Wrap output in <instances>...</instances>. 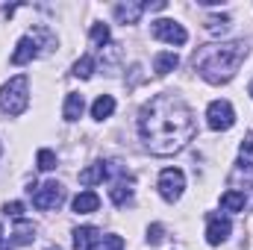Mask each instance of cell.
Instances as JSON below:
<instances>
[{"mask_svg":"<svg viewBox=\"0 0 253 250\" xmlns=\"http://www.w3.org/2000/svg\"><path fill=\"white\" fill-rule=\"evenodd\" d=\"M150 33H153V39H159V42H168V44H186V42H189V33L183 30V24H177V21H168V18H159V21H153Z\"/></svg>","mask_w":253,"mask_h":250,"instance_id":"8","label":"cell"},{"mask_svg":"<svg viewBox=\"0 0 253 250\" xmlns=\"http://www.w3.org/2000/svg\"><path fill=\"white\" fill-rule=\"evenodd\" d=\"M30 194H33V206L42 209V212H53V209H59L62 200H65V188H62V183H56V180L44 183L42 188H36V191H30Z\"/></svg>","mask_w":253,"mask_h":250,"instance_id":"5","label":"cell"},{"mask_svg":"<svg viewBox=\"0 0 253 250\" xmlns=\"http://www.w3.org/2000/svg\"><path fill=\"white\" fill-rule=\"evenodd\" d=\"M248 206V197H245V191H239V188H230V191H224L221 194V209L224 212H242Z\"/></svg>","mask_w":253,"mask_h":250,"instance_id":"14","label":"cell"},{"mask_svg":"<svg viewBox=\"0 0 253 250\" xmlns=\"http://www.w3.org/2000/svg\"><path fill=\"white\" fill-rule=\"evenodd\" d=\"M97 206H100V197H97L94 191H80V194L74 197V212H77V215L97 212Z\"/></svg>","mask_w":253,"mask_h":250,"instance_id":"13","label":"cell"},{"mask_svg":"<svg viewBox=\"0 0 253 250\" xmlns=\"http://www.w3.org/2000/svg\"><path fill=\"white\" fill-rule=\"evenodd\" d=\"M103 180H106V162H94L91 168L80 171V183H83V186H97V183H103Z\"/></svg>","mask_w":253,"mask_h":250,"instance_id":"17","label":"cell"},{"mask_svg":"<svg viewBox=\"0 0 253 250\" xmlns=\"http://www.w3.org/2000/svg\"><path fill=\"white\" fill-rule=\"evenodd\" d=\"M47 250H59V248H47Z\"/></svg>","mask_w":253,"mask_h":250,"instance_id":"30","label":"cell"},{"mask_svg":"<svg viewBox=\"0 0 253 250\" xmlns=\"http://www.w3.org/2000/svg\"><path fill=\"white\" fill-rule=\"evenodd\" d=\"M91 42H94L97 47L109 44V27H106V24H94V27H91Z\"/></svg>","mask_w":253,"mask_h":250,"instance_id":"23","label":"cell"},{"mask_svg":"<svg viewBox=\"0 0 253 250\" xmlns=\"http://www.w3.org/2000/svg\"><path fill=\"white\" fill-rule=\"evenodd\" d=\"M144 9H147V3H141V0H126V3H118L115 6V18H118V24H138V18L144 15Z\"/></svg>","mask_w":253,"mask_h":250,"instance_id":"11","label":"cell"},{"mask_svg":"<svg viewBox=\"0 0 253 250\" xmlns=\"http://www.w3.org/2000/svg\"><path fill=\"white\" fill-rule=\"evenodd\" d=\"M109 197H112V203H115V206H129V203H132V177H129L126 171L115 180V183H112Z\"/></svg>","mask_w":253,"mask_h":250,"instance_id":"10","label":"cell"},{"mask_svg":"<svg viewBox=\"0 0 253 250\" xmlns=\"http://www.w3.org/2000/svg\"><path fill=\"white\" fill-rule=\"evenodd\" d=\"M36 239V227L30 221H18L12 230V245H30Z\"/></svg>","mask_w":253,"mask_h":250,"instance_id":"19","label":"cell"},{"mask_svg":"<svg viewBox=\"0 0 253 250\" xmlns=\"http://www.w3.org/2000/svg\"><path fill=\"white\" fill-rule=\"evenodd\" d=\"M83 109H85L83 94H80V91H68V97H65V112H62L65 121H80Z\"/></svg>","mask_w":253,"mask_h":250,"instance_id":"15","label":"cell"},{"mask_svg":"<svg viewBox=\"0 0 253 250\" xmlns=\"http://www.w3.org/2000/svg\"><path fill=\"white\" fill-rule=\"evenodd\" d=\"M248 94H251V97H253V80H251V85H248Z\"/></svg>","mask_w":253,"mask_h":250,"instance_id":"29","label":"cell"},{"mask_svg":"<svg viewBox=\"0 0 253 250\" xmlns=\"http://www.w3.org/2000/svg\"><path fill=\"white\" fill-rule=\"evenodd\" d=\"M248 56V44L245 42H227V44H206L194 53V71L212 83V85H221V83H230L239 71V65L245 62Z\"/></svg>","mask_w":253,"mask_h":250,"instance_id":"2","label":"cell"},{"mask_svg":"<svg viewBox=\"0 0 253 250\" xmlns=\"http://www.w3.org/2000/svg\"><path fill=\"white\" fill-rule=\"evenodd\" d=\"M194 115L174 94H156L138 109V132L150 153L171 156L194 138Z\"/></svg>","mask_w":253,"mask_h":250,"instance_id":"1","label":"cell"},{"mask_svg":"<svg viewBox=\"0 0 253 250\" xmlns=\"http://www.w3.org/2000/svg\"><path fill=\"white\" fill-rule=\"evenodd\" d=\"M0 233H3V230H0Z\"/></svg>","mask_w":253,"mask_h":250,"instance_id":"31","label":"cell"},{"mask_svg":"<svg viewBox=\"0 0 253 250\" xmlns=\"http://www.w3.org/2000/svg\"><path fill=\"white\" fill-rule=\"evenodd\" d=\"M162 239H165V227H162V224H153V227L147 230V242H150V245H159Z\"/></svg>","mask_w":253,"mask_h":250,"instance_id":"27","label":"cell"},{"mask_svg":"<svg viewBox=\"0 0 253 250\" xmlns=\"http://www.w3.org/2000/svg\"><path fill=\"white\" fill-rule=\"evenodd\" d=\"M206 124H209V129H215V132L230 129V126L236 124V109H233V103H230V100H212L209 109H206Z\"/></svg>","mask_w":253,"mask_h":250,"instance_id":"6","label":"cell"},{"mask_svg":"<svg viewBox=\"0 0 253 250\" xmlns=\"http://www.w3.org/2000/svg\"><path fill=\"white\" fill-rule=\"evenodd\" d=\"M27 106H30V80L21 74V77H12L0 88V109L6 115H21Z\"/></svg>","mask_w":253,"mask_h":250,"instance_id":"4","label":"cell"},{"mask_svg":"<svg viewBox=\"0 0 253 250\" xmlns=\"http://www.w3.org/2000/svg\"><path fill=\"white\" fill-rule=\"evenodd\" d=\"M97 242H100L97 227H80V230H74V250H94Z\"/></svg>","mask_w":253,"mask_h":250,"instance_id":"12","label":"cell"},{"mask_svg":"<svg viewBox=\"0 0 253 250\" xmlns=\"http://www.w3.org/2000/svg\"><path fill=\"white\" fill-rule=\"evenodd\" d=\"M0 250H12V245H9L6 239H0Z\"/></svg>","mask_w":253,"mask_h":250,"instance_id":"28","label":"cell"},{"mask_svg":"<svg viewBox=\"0 0 253 250\" xmlns=\"http://www.w3.org/2000/svg\"><path fill=\"white\" fill-rule=\"evenodd\" d=\"M115 112V97L112 94H100L94 103H91V118L94 121H103V118H109Z\"/></svg>","mask_w":253,"mask_h":250,"instance_id":"16","label":"cell"},{"mask_svg":"<svg viewBox=\"0 0 253 250\" xmlns=\"http://www.w3.org/2000/svg\"><path fill=\"white\" fill-rule=\"evenodd\" d=\"M3 215L21 221V215H24V203H18V200H15V203H6V206H3Z\"/></svg>","mask_w":253,"mask_h":250,"instance_id":"26","label":"cell"},{"mask_svg":"<svg viewBox=\"0 0 253 250\" xmlns=\"http://www.w3.org/2000/svg\"><path fill=\"white\" fill-rule=\"evenodd\" d=\"M39 171H53L56 168V153L53 150H39Z\"/></svg>","mask_w":253,"mask_h":250,"instance_id":"24","label":"cell"},{"mask_svg":"<svg viewBox=\"0 0 253 250\" xmlns=\"http://www.w3.org/2000/svg\"><path fill=\"white\" fill-rule=\"evenodd\" d=\"M91 74H94V56H80V59L74 62V77L88 80Z\"/></svg>","mask_w":253,"mask_h":250,"instance_id":"22","label":"cell"},{"mask_svg":"<svg viewBox=\"0 0 253 250\" xmlns=\"http://www.w3.org/2000/svg\"><path fill=\"white\" fill-rule=\"evenodd\" d=\"M97 250H124V239L121 236H103V242L97 245Z\"/></svg>","mask_w":253,"mask_h":250,"instance_id":"25","label":"cell"},{"mask_svg":"<svg viewBox=\"0 0 253 250\" xmlns=\"http://www.w3.org/2000/svg\"><path fill=\"white\" fill-rule=\"evenodd\" d=\"M230 233H233V221H230L227 215H218V212H209V215H206V242H209L212 248L224 245V242L230 239Z\"/></svg>","mask_w":253,"mask_h":250,"instance_id":"9","label":"cell"},{"mask_svg":"<svg viewBox=\"0 0 253 250\" xmlns=\"http://www.w3.org/2000/svg\"><path fill=\"white\" fill-rule=\"evenodd\" d=\"M239 171H245V174L253 171V132L242 141V147H239Z\"/></svg>","mask_w":253,"mask_h":250,"instance_id":"20","label":"cell"},{"mask_svg":"<svg viewBox=\"0 0 253 250\" xmlns=\"http://www.w3.org/2000/svg\"><path fill=\"white\" fill-rule=\"evenodd\" d=\"M230 27H233L230 15H209V18H206V33H209V36H224Z\"/></svg>","mask_w":253,"mask_h":250,"instance_id":"21","label":"cell"},{"mask_svg":"<svg viewBox=\"0 0 253 250\" xmlns=\"http://www.w3.org/2000/svg\"><path fill=\"white\" fill-rule=\"evenodd\" d=\"M183 188H186V174H183L180 168H165V171L159 174V194H162L168 203L180 200V197H183Z\"/></svg>","mask_w":253,"mask_h":250,"instance_id":"7","label":"cell"},{"mask_svg":"<svg viewBox=\"0 0 253 250\" xmlns=\"http://www.w3.org/2000/svg\"><path fill=\"white\" fill-rule=\"evenodd\" d=\"M53 44H56V39H53V33H50L47 27H33V30L18 42V47H15V53H12V65L33 62L36 56L47 53Z\"/></svg>","mask_w":253,"mask_h":250,"instance_id":"3","label":"cell"},{"mask_svg":"<svg viewBox=\"0 0 253 250\" xmlns=\"http://www.w3.org/2000/svg\"><path fill=\"white\" fill-rule=\"evenodd\" d=\"M177 65H180V56H177V53H159V56L153 59V74H156V77H165V74H171Z\"/></svg>","mask_w":253,"mask_h":250,"instance_id":"18","label":"cell"}]
</instances>
